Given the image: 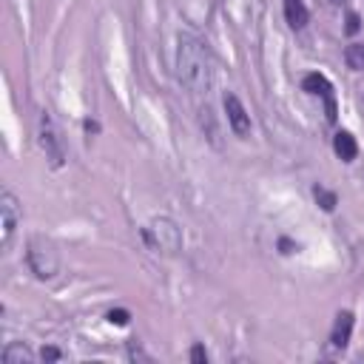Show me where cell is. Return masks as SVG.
<instances>
[{
	"label": "cell",
	"mask_w": 364,
	"mask_h": 364,
	"mask_svg": "<svg viewBox=\"0 0 364 364\" xmlns=\"http://www.w3.org/2000/svg\"><path fill=\"white\" fill-rule=\"evenodd\" d=\"M176 77L196 97L208 94L213 85V57L208 46L188 31L176 37Z\"/></svg>",
	"instance_id": "cell-1"
},
{
	"label": "cell",
	"mask_w": 364,
	"mask_h": 364,
	"mask_svg": "<svg viewBox=\"0 0 364 364\" xmlns=\"http://www.w3.org/2000/svg\"><path fill=\"white\" fill-rule=\"evenodd\" d=\"M26 264H28V270L40 282L54 279L57 270H60V250H57V245L48 236H31L26 242Z\"/></svg>",
	"instance_id": "cell-2"
},
{
	"label": "cell",
	"mask_w": 364,
	"mask_h": 364,
	"mask_svg": "<svg viewBox=\"0 0 364 364\" xmlns=\"http://www.w3.org/2000/svg\"><path fill=\"white\" fill-rule=\"evenodd\" d=\"M142 236H145L148 247L156 250V253H162V256H176V253L182 250V230H179V225H176L173 219H168V216L151 219V225L142 230Z\"/></svg>",
	"instance_id": "cell-3"
},
{
	"label": "cell",
	"mask_w": 364,
	"mask_h": 364,
	"mask_svg": "<svg viewBox=\"0 0 364 364\" xmlns=\"http://www.w3.org/2000/svg\"><path fill=\"white\" fill-rule=\"evenodd\" d=\"M37 142H40L46 159L51 162V168H63L65 165V148H63V139H60L48 111H40V117H37Z\"/></svg>",
	"instance_id": "cell-4"
},
{
	"label": "cell",
	"mask_w": 364,
	"mask_h": 364,
	"mask_svg": "<svg viewBox=\"0 0 364 364\" xmlns=\"http://www.w3.org/2000/svg\"><path fill=\"white\" fill-rule=\"evenodd\" d=\"M23 219V208H20V199L11 193V191H3L0 193V239H3V247H9L17 225Z\"/></svg>",
	"instance_id": "cell-5"
},
{
	"label": "cell",
	"mask_w": 364,
	"mask_h": 364,
	"mask_svg": "<svg viewBox=\"0 0 364 364\" xmlns=\"http://www.w3.org/2000/svg\"><path fill=\"white\" fill-rule=\"evenodd\" d=\"M222 102H225V114H228L230 131H233L239 139H247V134H250V114L245 111L242 100H239L236 94H225Z\"/></svg>",
	"instance_id": "cell-6"
},
{
	"label": "cell",
	"mask_w": 364,
	"mask_h": 364,
	"mask_svg": "<svg viewBox=\"0 0 364 364\" xmlns=\"http://www.w3.org/2000/svg\"><path fill=\"white\" fill-rule=\"evenodd\" d=\"M350 336H353V313L350 310H341L333 321V330H330V344L336 350H344L350 344Z\"/></svg>",
	"instance_id": "cell-7"
},
{
	"label": "cell",
	"mask_w": 364,
	"mask_h": 364,
	"mask_svg": "<svg viewBox=\"0 0 364 364\" xmlns=\"http://www.w3.org/2000/svg\"><path fill=\"white\" fill-rule=\"evenodd\" d=\"M333 151L338 154V159H341V162H353V159H355V154H358L355 136H353V134H347V131H338V134L333 136Z\"/></svg>",
	"instance_id": "cell-8"
},
{
	"label": "cell",
	"mask_w": 364,
	"mask_h": 364,
	"mask_svg": "<svg viewBox=\"0 0 364 364\" xmlns=\"http://www.w3.org/2000/svg\"><path fill=\"white\" fill-rule=\"evenodd\" d=\"M34 361V353L28 350V344L23 341H9L3 347V364H31Z\"/></svg>",
	"instance_id": "cell-9"
},
{
	"label": "cell",
	"mask_w": 364,
	"mask_h": 364,
	"mask_svg": "<svg viewBox=\"0 0 364 364\" xmlns=\"http://www.w3.org/2000/svg\"><path fill=\"white\" fill-rule=\"evenodd\" d=\"M282 6H284V17H287V26L290 28H304L307 26V6H304V0H282Z\"/></svg>",
	"instance_id": "cell-10"
},
{
	"label": "cell",
	"mask_w": 364,
	"mask_h": 364,
	"mask_svg": "<svg viewBox=\"0 0 364 364\" xmlns=\"http://www.w3.org/2000/svg\"><path fill=\"white\" fill-rule=\"evenodd\" d=\"M301 88L307 94H313V97H333V85H330V80L324 74H307L301 80Z\"/></svg>",
	"instance_id": "cell-11"
},
{
	"label": "cell",
	"mask_w": 364,
	"mask_h": 364,
	"mask_svg": "<svg viewBox=\"0 0 364 364\" xmlns=\"http://www.w3.org/2000/svg\"><path fill=\"white\" fill-rule=\"evenodd\" d=\"M344 60H347V65H350L353 71H364V43H353V46H347Z\"/></svg>",
	"instance_id": "cell-12"
},
{
	"label": "cell",
	"mask_w": 364,
	"mask_h": 364,
	"mask_svg": "<svg viewBox=\"0 0 364 364\" xmlns=\"http://www.w3.org/2000/svg\"><path fill=\"white\" fill-rule=\"evenodd\" d=\"M313 193H316V202H318L324 210H333V208H336V193H333V191H327V188H316Z\"/></svg>",
	"instance_id": "cell-13"
},
{
	"label": "cell",
	"mask_w": 364,
	"mask_h": 364,
	"mask_svg": "<svg viewBox=\"0 0 364 364\" xmlns=\"http://www.w3.org/2000/svg\"><path fill=\"white\" fill-rule=\"evenodd\" d=\"M128 358H131V361H151V355H148L136 341H131V344H128Z\"/></svg>",
	"instance_id": "cell-14"
},
{
	"label": "cell",
	"mask_w": 364,
	"mask_h": 364,
	"mask_svg": "<svg viewBox=\"0 0 364 364\" xmlns=\"http://www.w3.org/2000/svg\"><path fill=\"white\" fill-rule=\"evenodd\" d=\"M108 321L111 324H128V310H111L108 313Z\"/></svg>",
	"instance_id": "cell-15"
},
{
	"label": "cell",
	"mask_w": 364,
	"mask_h": 364,
	"mask_svg": "<svg viewBox=\"0 0 364 364\" xmlns=\"http://www.w3.org/2000/svg\"><path fill=\"white\" fill-rule=\"evenodd\" d=\"M191 361H193V364H205V361H208V353H205L202 344H196V347L191 350Z\"/></svg>",
	"instance_id": "cell-16"
},
{
	"label": "cell",
	"mask_w": 364,
	"mask_h": 364,
	"mask_svg": "<svg viewBox=\"0 0 364 364\" xmlns=\"http://www.w3.org/2000/svg\"><path fill=\"white\" fill-rule=\"evenodd\" d=\"M60 355H63V353H60L57 347H43V350H40V358H43V361H57Z\"/></svg>",
	"instance_id": "cell-17"
},
{
	"label": "cell",
	"mask_w": 364,
	"mask_h": 364,
	"mask_svg": "<svg viewBox=\"0 0 364 364\" xmlns=\"http://www.w3.org/2000/svg\"><path fill=\"white\" fill-rule=\"evenodd\" d=\"M347 31H358V14H347Z\"/></svg>",
	"instance_id": "cell-18"
},
{
	"label": "cell",
	"mask_w": 364,
	"mask_h": 364,
	"mask_svg": "<svg viewBox=\"0 0 364 364\" xmlns=\"http://www.w3.org/2000/svg\"><path fill=\"white\" fill-rule=\"evenodd\" d=\"M336 3H341V0H336Z\"/></svg>",
	"instance_id": "cell-19"
}]
</instances>
